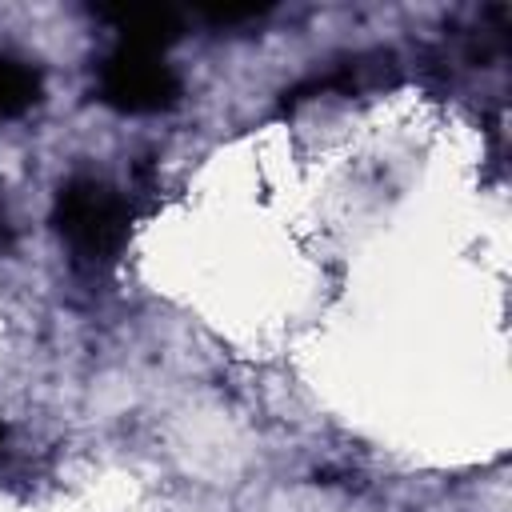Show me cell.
Segmentation results:
<instances>
[{
  "label": "cell",
  "mask_w": 512,
  "mask_h": 512,
  "mask_svg": "<svg viewBox=\"0 0 512 512\" xmlns=\"http://www.w3.org/2000/svg\"><path fill=\"white\" fill-rule=\"evenodd\" d=\"M56 228L88 264H108L128 236V204L100 180L76 176L56 196Z\"/></svg>",
  "instance_id": "1"
},
{
  "label": "cell",
  "mask_w": 512,
  "mask_h": 512,
  "mask_svg": "<svg viewBox=\"0 0 512 512\" xmlns=\"http://www.w3.org/2000/svg\"><path fill=\"white\" fill-rule=\"evenodd\" d=\"M104 20L116 24V32L124 36L120 44L148 48V52H160L180 32V20L160 8H112V12H104Z\"/></svg>",
  "instance_id": "3"
},
{
  "label": "cell",
  "mask_w": 512,
  "mask_h": 512,
  "mask_svg": "<svg viewBox=\"0 0 512 512\" xmlns=\"http://www.w3.org/2000/svg\"><path fill=\"white\" fill-rule=\"evenodd\" d=\"M0 440H4V424H0Z\"/></svg>",
  "instance_id": "5"
},
{
  "label": "cell",
  "mask_w": 512,
  "mask_h": 512,
  "mask_svg": "<svg viewBox=\"0 0 512 512\" xmlns=\"http://www.w3.org/2000/svg\"><path fill=\"white\" fill-rule=\"evenodd\" d=\"M100 96L124 112H156L180 96V80L160 52L120 44L100 68Z\"/></svg>",
  "instance_id": "2"
},
{
  "label": "cell",
  "mask_w": 512,
  "mask_h": 512,
  "mask_svg": "<svg viewBox=\"0 0 512 512\" xmlns=\"http://www.w3.org/2000/svg\"><path fill=\"white\" fill-rule=\"evenodd\" d=\"M40 96V80L32 68L16 64V60H0V112H24L32 100Z\"/></svg>",
  "instance_id": "4"
}]
</instances>
